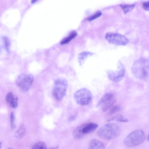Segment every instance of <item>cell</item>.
<instances>
[{
    "instance_id": "1",
    "label": "cell",
    "mask_w": 149,
    "mask_h": 149,
    "mask_svg": "<svg viewBox=\"0 0 149 149\" xmlns=\"http://www.w3.org/2000/svg\"><path fill=\"white\" fill-rule=\"evenodd\" d=\"M133 75L137 79H144L149 75V59L141 58L133 64L131 69Z\"/></svg>"
},
{
    "instance_id": "2",
    "label": "cell",
    "mask_w": 149,
    "mask_h": 149,
    "mask_svg": "<svg viewBox=\"0 0 149 149\" xmlns=\"http://www.w3.org/2000/svg\"><path fill=\"white\" fill-rule=\"evenodd\" d=\"M121 130L117 124L110 123L100 127L97 132L100 138L106 140H111L118 137L120 134Z\"/></svg>"
},
{
    "instance_id": "3",
    "label": "cell",
    "mask_w": 149,
    "mask_h": 149,
    "mask_svg": "<svg viewBox=\"0 0 149 149\" xmlns=\"http://www.w3.org/2000/svg\"><path fill=\"white\" fill-rule=\"evenodd\" d=\"M68 86V82L66 79L61 78L56 79L52 90L53 96L58 101L61 100L66 95Z\"/></svg>"
},
{
    "instance_id": "4",
    "label": "cell",
    "mask_w": 149,
    "mask_h": 149,
    "mask_svg": "<svg viewBox=\"0 0 149 149\" xmlns=\"http://www.w3.org/2000/svg\"><path fill=\"white\" fill-rule=\"evenodd\" d=\"M73 97L75 102L81 106H86L92 102L93 96L92 92L89 89L83 88L76 91L74 94Z\"/></svg>"
},
{
    "instance_id": "5",
    "label": "cell",
    "mask_w": 149,
    "mask_h": 149,
    "mask_svg": "<svg viewBox=\"0 0 149 149\" xmlns=\"http://www.w3.org/2000/svg\"><path fill=\"white\" fill-rule=\"evenodd\" d=\"M146 138L145 133L140 129L136 130L130 133L124 141V144L128 147H133L142 143Z\"/></svg>"
},
{
    "instance_id": "6",
    "label": "cell",
    "mask_w": 149,
    "mask_h": 149,
    "mask_svg": "<svg viewBox=\"0 0 149 149\" xmlns=\"http://www.w3.org/2000/svg\"><path fill=\"white\" fill-rule=\"evenodd\" d=\"M98 125L93 123H88L77 127L73 133L74 138L76 140L81 139L86 135L92 132L98 127Z\"/></svg>"
},
{
    "instance_id": "7",
    "label": "cell",
    "mask_w": 149,
    "mask_h": 149,
    "mask_svg": "<svg viewBox=\"0 0 149 149\" xmlns=\"http://www.w3.org/2000/svg\"><path fill=\"white\" fill-rule=\"evenodd\" d=\"M33 80L34 77L32 74L22 73L17 78L16 84L21 90L24 91H27L31 88Z\"/></svg>"
},
{
    "instance_id": "8",
    "label": "cell",
    "mask_w": 149,
    "mask_h": 149,
    "mask_svg": "<svg viewBox=\"0 0 149 149\" xmlns=\"http://www.w3.org/2000/svg\"><path fill=\"white\" fill-rule=\"evenodd\" d=\"M116 101L114 94L112 92H108L104 94L98 101L96 106L101 107L102 111L105 112L110 109Z\"/></svg>"
},
{
    "instance_id": "9",
    "label": "cell",
    "mask_w": 149,
    "mask_h": 149,
    "mask_svg": "<svg viewBox=\"0 0 149 149\" xmlns=\"http://www.w3.org/2000/svg\"><path fill=\"white\" fill-rule=\"evenodd\" d=\"M105 37L111 44L118 45H125L129 42V39L124 36L118 33L109 32L106 34Z\"/></svg>"
},
{
    "instance_id": "10",
    "label": "cell",
    "mask_w": 149,
    "mask_h": 149,
    "mask_svg": "<svg viewBox=\"0 0 149 149\" xmlns=\"http://www.w3.org/2000/svg\"><path fill=\"white\" fill-rule=\"evenodd\" d=\"M125 74V68L123 64L120 61L118 63L117 69L116 71H109L107 72L108 78L115 82L121 81L124 78Z\"/></svg>"
},
{
    "instance_id": "11",
    "label": "cell",
    "mask_w": 149,
    "mask_h": 149,
    "mask_svg": "<svg viewBox=\"0 0 149 149\" xmlns=\"http://www.w3.org/2000/svg\"><path fill=\"white\" fill-rule=\"evenodd\" d=\"M5 99L10 107L13 109H16L18 105V99L12 92H10L6 95Z\"/></svg>"
},
{
    "instance_id": "12",
    "label": "cell",
    "mask_w": 149,
    "mask_h": 149,
    "mask_svg": "<svg viewBox=\"0 0 149 149\" xmlns=\"http://www.w3.org/2000/svg\"><path fill=\"white\" fill-rule=\"evenodd\" d=\"M88 149H105L104 144L97 139H92L90 141Z\"/></svg>"
},
{
    "instance_id": "13",
    "label": "cell",
    "mask_w": 149,
    "mask_h": 149,
    "mask_svg": "<svg viewBox=\"0 0 149 149\" xmlns=\"http://www.w3.org/2000/svg\"><path fill=\"white\" fill-rule=\"evenodd\" d=\"M93 54L92 52H84L79 54L78 56V60L80 65H81L88 57L92 55Z\"/></svg>"
},
{
    "instance_id": "14",
    "label": "cell",
    "mask_w": 149,
    "mask_h": 149,
    "mask_svg": "<svg viewBox=\"0 0 149 149\" xmlns=\"http://www.w3.org/2000/svg\"><path fill=\"white\" fill-rule=\"evenodd\" d=\"M77 33L75 31L71 32L67 36L65 37L61 41V45L67 44L72 39L74 38L77 35Z\"/></svg>"
},
{
    "instance_id": "15",
    "label": "cell",
    "mask_w": 149,
    "mask_h": 149,
    "mask_svg": "<svg viewBox=\"0 0 149 149\" xmlns=\"http://www.w3.org/2000/svg\"><path fill=\"white\" fill-rule=\"evenodd\" d=\"M26 129L23 125H21L16 131L15 134V137L17 139L22 138L26 133Z\"/></svg>"
},
{
    "instance_id": "16",
    "label": "cell",
    "mask_w": 149,
    "mask_h": 149,
    "mask_svg": "<svg viewBox=\"0 0 149 149\" xmlns=\"http://www.w3.org/2000/svg\"><path fill=\"white\" fill-rule=\"evenodd\" d=\"M135 6L134 3L132 4H121L120 6L122 9L125 14L132 11Z\"/></svg>"
},
{
    "instance_id": "17",
    "label": "cell",
    "mask_w": 149,
    "mask_h": 149,
    "mask_svg": "<svg viewBox=\"0 0 149 149\" xmlns=\"http://www.w3.org/2000/svg\"><path fill=\"white\" fill-rule=\"evenodd\" d=\"M112 120H116L117 121L123 122H127L128 121L127 119L121 115H118L114 116L108 120L107 121H110Z\"/></svg>"
},
{
    "instance_id": "18",
    "label": "cell",
    "mask_w": 149,
    "mask_h": 149,
    "mask_svg": "<svg viewBox=\"0 0 149 149\" xmlns=\"http://www.w3.org/2000/svg\"><path fill=\"white\" fill-rule=\"evenodd\" d=\"M32 149H47V148L45 142L39 141L35 143L32 147Z\"/></svg>"
},
{
    "instance_id": "19",
    "label": "cell",
    "mask_w": 149,
    "mask_h": 149,
    "mask_svg": "<svg viewBox=\"0 0 149 149\" xmlns=\"http://www.w3.org/2000/svg\"><path fill=\"white\" fill-rule=\"evenodd\" d=\"M102 12L100 11H98L92 15L89 16L87 18L88 21H90L98 18L101 15Z\"/></svg>"
},
{
    "instance_id": "20",
    "label": "cell",
    "mask_w": 149,
    "mask_h": 149,
    "mask_svg": "<svg viewBox=\"0 0 149 149\" xmlns=\"http://www.w3.org/2000/svg\"><path fill=\"white\" fill-rule=\"evenodd\" d=\"M120 107L118 105L113 106L110 109L109 112V114L112 115L118 112L120 109Z\"/></svg>"
},
{
    "instance_id": "21",
    "label": "cell",
    "mask_w": 149,
    "mask_h": 149,
    "mask_svg": "<svg viewBox=\"0 0 149 149\" xmlns=\"http://www.w3.org/2000/svg\"><path fill=\"white\" fill-rule=\"evenodd\" d=\"M15 117L14 112H12L10 114V120L11 127L12 129H14L15 127Z\"/></svg>"
},
{
    "instance_id": "22",
    "label": "cell",
    "mask_w": 149,
    "mask_h": 149,
    "mask_svg": "<svg viewBox=\"0 0 149 149\" xmlns=\"http://www.w3.org/2000/svg\"><path fill=\"white\" fill-rule=\"evenodd\" d=\"M3 40L6 49L7 51H8L10 45V42L9 39L7 37H5L3 38Z\"/></svg>"
},
{
    "instance_id": "23",
    "label": "cell",
    "mask_w": 149,
    "mask_h": 149,
    "mask_svg": "<svg viewBox=\"0 0 149 149\" xmlns=\"http://www.w3.org/2000/svg\"><path fill=\"white\" fill-rule=\"evenodd\" d=\"M142 6L144 10L146 11H149V1L144 2Z\"/></svg>"
},
{
    "instance_id": "24",
    "label": "cell",
    "mask_w": 149,
    "mask_h": 149,
    "mask_svg": "<svg viewBox=\"0 0 149 149\" xmlns=\"http://www.w3.org/2000/svg\"><path fill=\"white\" fill-rule=\"evenodd\" d=\"M76 118V116H72L70 117L69 119V120L70 121H72L74 120Z\"/></svg>"
},
{
    "instance_id": "25",
    "label": "cell",
    "mask_w": 149,
    "mask_h": 149,
    "mask_svg": "<svg viewBox=\"0 0 149 149\" xmlns=\"http://www.w3.org/2000/svg\"><path fill=\"white\" fill-rule=\"evenodd\" d=\"M58 148H59V146H57L54 147H52V148H50L49 149H58Z\"/></svg>"
},
{
    "instance_id": "26",
    "label": "cell",
    "mask_w": 149,
    "mask_h": 149,
    "mask_svg": "<svg viewBox=\"0 0 149 149\" xmlns=\"http://www.w3.org/2000/svg\"><path fill=\"white\" fill-rule=\"evenodd\" d=\"M2 142H0V149H1V148H2Z\"/></svg>"
},
{
    "instance_id": "27",
    "label": "cell",
    "mask_w": 149,
    "mask_h": 149,
    "mask_svg": "<svg viewBox=\"0 0 149 149\" xmlns=\"http://www.w3.org/2000/svg\"><path fill=\"white\" fill-rule=\"evenodd\" d=\"M37 1L36 0H32L31 1V2L33 3Z\"/></svg>"
},
{
    "instance_id": "28",
    "label": "cell",
    "mask_w": 149,
    "mask_h": 149,
    "mask_svg": "<svg viewBox=\"0 0 149 149\" xmlns=\"http://www.w3.org/2000/svg\"><path fill=\"white\" fill-rule=\"evenodd\" d=\"M147 140L149 142V134H148V136Z\"/></svg>"
},
{
    "instance_id": "29",
    "label": "cell",
    "mask_w": 149,
    "mask_h": 149,
    "mask_svg": "<svg viewBox=\"0 0 149 149\" xmlns=\"http://www.w3.org/2000/svg\"><path fill=\"white\" fill-rule=\"evenodd\" d=\"M8 149H12V148L11 147H9L8 148Z\"/></svg>"
}]
</instances>
